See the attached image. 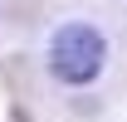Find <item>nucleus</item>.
<instances>
[{"mask_svg":"<svg viewBox=\"0 0 127 122\" xmlns=\"http://www.w3.org/2000/svg\"><path fill=\"white\" fill-rule=\"evenodd\" d=\"M103 63H108V39H103V30H93V25H64V30H54V39H49V73L59 78V83H68V88H83V83H93L98 73H103Z\"/></svg>","mask_w":127,"mask_h":122,"instance_id":"f257e3e1","label":"nucleus"}]
</instances>
